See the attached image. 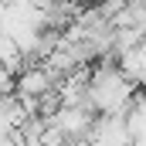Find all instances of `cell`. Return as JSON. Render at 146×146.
Segmentation results:
<instances>
[{"instance_id":"277c9868","label":"cell","mask_w":146,"mask_h":146,"mask_svg":"<svg viewBox=\"0 0 146 146\" xmlns=\"http://www.w3.org/2000/svg\"><path fill=\"white\" fill-rule=\"evenodd\" d=\"M85 143L88 146H133V136L126 129V115H99Z\"/></svg>"},{"instance_id":"8992f818","label":"cell","mask_w":146,"mask_h":146,"mask_svg":"<svg viewBox=\"0 0 146 146\" xmlns=\"http://www.w3.org/2000/svg\"><path fill=\"white\" fill-rule=\"evenodd\" d=\"M61 146H88V143H72V139H68V143H61Z\"/></svg>"},{"instance_id":"3957f363","label":"cell","mask_w":146,"mask_h":146,"mask_svg":"<svg viewBox=\"0 0 146 146\" xmlns=\"http://www.w3.org/2000/svg\"><path fill=\"white\" fill-rule=\"evenodd\" d=\"M58 75L51 72L48 65H27L24 72L17 75V92L14 95H21V99H48L51 92H58V82H54Z\"/></svg>"},{"instance_id":"7a4b0ae2","label":"cell","mask_w":146,"mask_h":146,"mask_svg":"<svg viewBox=\"0 0 146 146\" xmlns=\"http://www.w3.org/2000/svg\"><path fill=\"white\" fill-rule=\"evenodd\" d=\"M48 122L72 143H85L92 126H95V112L88 106H75V109H54V115H48Z\"/></svg>"},{"instance_id":"5b68a950","label":"cell","mask_w":146,"mask_h":146,"mask_svg":"<svg viewBox=\"0 0 146 146\" xmlns=\"http://www.w3.org/2000/svg\"><path fill=\"white\" fill-rule=\"evenodd\" d=\"M0 68H7L10 75H21L27 68V61H24V54H21V48L10 41V37L0 31Z\"/></svg>"},{"instance_id":"6da1fadb","label":"cell","mask_w":146,"mask_h":146,"mask_svg":"<svg viewBox=\"0 0 146 146\" xmlns=\"http://www.w3.org/2000/svg\"><path fill=\"white\" fill-rule=\"evenodd\" d=\"M136 95H139V88L122 78L115 61H102L88 78L85 106L95 115H129L136 109Z\"/></svg>"}]
</instances>
